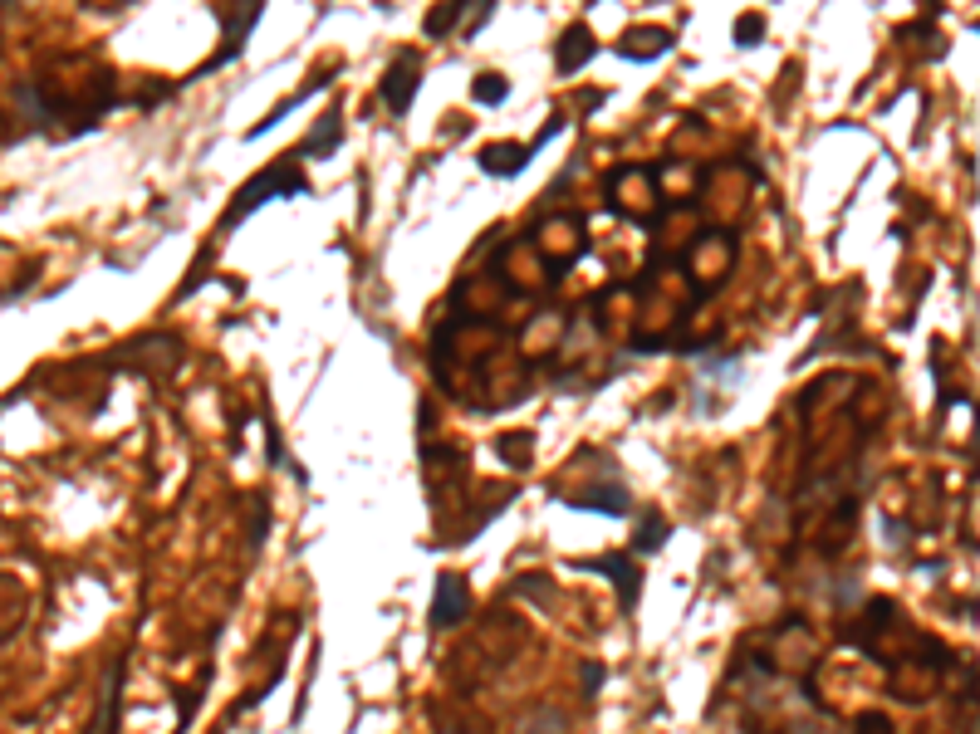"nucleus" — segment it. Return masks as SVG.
I'll return each mask as SVG.
<instances>
[{
  "label": "nucleus",
  "instance_id": "12",
  "mask_svg": "<svg viewBox=\"0 0 980 734\" xmlns=\"http://www.w3.org/2000/svg\"><path fill=\"white\" fill-rule=\"evenodd\" d=\"M505 93H510V83H505V73H476V83H471V98L476 103H505Z\"/></svg>",
  "mask_w": 980,
  "mask_h": 734
},
{
  "label": "nucleus",
  "instance_id": "1",
  "mask_svg": "<svg viewBox=\"0 0 980 734\" xmlns=\"http://www.w3.org/2000/svg\"><path fill=\"white\" fill-rule=\"evenodd\" d=\"M295 162H299V152H285L275 166H265L255 182H245L241 192H236V201L226 206V220H221V226H241V220L255 211V206H265L270 196H299V192H305V176H299Z\"/></svg>",
  "mask_w": 980,
  "mask_h": 734
},
{
  "label": "nucleus",
  "instance_id": "5",
  "mask_svg": "<svg viewBox=\"0 0 980 734\" xmlns=\"http://www.w3.org/2000/svg\"><path fill=\"white\" fill-rule=\"evenodd\" d=\"M216 20L226 25V49H221V55H211V59H206V69H221V64H231V59L241 55L245 35L255 30V20H260V5H245L241 15H231V10H216Z\"/></svg>",
  "mask_w": 980,
  "mask_h": 734
},
{
  "label": "nucleus",
  "instance_id": "9",
  "mask_svg": "<svg viewBox=\"0 0 980 734\" xmlns=\"http://www.w3.org/2000/svg\"><path fill=\"white\" fill-rule=\"evenodd\" d=\"M569 505H573V509L628 514V505H632V499H628V490H623V485H613V490H608V485H598V490H579V495H569Z\"/></svg>",
  "mask_w": 980,
  "mask_h": 734
},
{
  "label": "nucleus",
  "instance_id": "6",
  "mask_svg": "<svg viewBox=\"0 0 980 734\" xmlns=\"http://www.w3.org/2000/svg\"><path fill=\"white\" fill-rule=\"evenodd\" d=\"M549 138H554V132H549ZM535 152H539V142H529V147H525V142H495V147H486V152H481V172H490V176H515Z\"/></svg>",
  "mask_w": 980,
  "mask_h": 734
},
{
  "label": "nucleus",
  "instance_id": "15",
  "mask_svg": "<svg viewBox=\"0 0 980 734\" xmlns=\"http://www.w3.org/2000/svg\"><path fill=\"white\" fill-rule=\"evenodd\" d=\"M760 35H765V15H740L735 20V45L740 49H750Z\"/></svg>",
  "mask_w": 980,
  "mask_h": 734
},
{
  "label": "nucleus",
  "instance_id": "13",
  "mask_svg": "<svg viewBox=\"0 0 980 734\" xmlns=\"http://www.w3.org/2000/svg\"><path fill=\"white\" fill-rule=\"evenodd\" d=\"M461 15H466V5H436L432 15H426V35H446V30H456L461 25Z\"/></svg>",
  "mask_w": 980,
  "mask_h": 734
},
{
  "label": "nucleus",
  "instance_id": "10",
  "mask_svg": "<svg viewBox=\"0 0 980 734\" xmlns=\"http://www.w3.org/2000/svg\"><path fill=\"white\" fill-rule=\"evenodd\" d=\"M339 138H343V118H339V108H333V113H324V118H319V128L305 138L299 157H324L329 147H339Z\"/></svg>",
  "mask_w": 980,
  "mask_h": 734
},
{
  "label": "nucleus",
  "instance_id": "11",
  "mask_svg": "<svg viewBox=\"0 0 980 734\" xmlns=\"http://www.w3.org/2000/svg\"><path fill=\"white\" fill-rule=\"evenodd\" d=\"M520 734H569V720H564V710L545 705V710H529Z\"/></svg>",
  "mask_w": 980,
  "mask_h": 734
},
{
  "label": "nucleus",
  "instance_id": "4",
  "mask_svg": "<svg viewBox=\"0 0 980 734\" xmlns=\"http://www.w3.org/2000/svg\"><path fill=\"white\" fill-rule=\"evenodd\" d=\"M579 568H598V573H608L613 583H618V597H623V607H638V587H642V573H638V563L628 559V553H608V559H589V563H579Z\"/></svg>",
  "mask_w": 980,
  "mask_h": 734
},
{
  "label": "nucleus",
  "instance_id": "8",
  "mask_svg": "<svg viewBox=\"0 0 980 734\" xmlns=\"http://www.w3.org/2000/svg\"><path fill=\"white\" fill-rule=\"evenodd\" d=\"M598 55V45H593V35H589V25H573V30H564V39H559V73H579L589 59Z\"/></svg>",
  "mask_w": 980,
  "mask_h": 734
},
{
  "label": "nucleus",
  "instance_id": "14",
  "mask_svg": "<svg viewBox=\"0 0 980 734\" xmlns=\"http://www.w3.org/2000/svg\"><path fill=\"white\" fill-rule=\"evenodd\" d=\"M662 539H666V524L652 514V519L638 524V543H632V549H638V553H652V549H662Z\"/></svg>",
  "mask_w": 980,
  "mask_h": 734
},
{
  "label": "nucleus",
  "instance_id": "2",
  "mask_svg": "<svg viewBox=\"0 0 980 734\" xmlns=\"http://www.w3.org/2000/svg\"><path fill=\"white\" fill-rule=\"evenodd\" d=\"M466 612H471L466 578H461V573H442V578H436V602H432V627H436V632H446V627L466 622Z\"/></svg>",
  "mask_w": 980,
  "mask_h": 734
},
{
  "label": "nucleus",
  "instance_id": "3",
  "mask_svg": "<svg viewBox=\"0 0 980 734\" xmlns=\"http://www.w3.org/2000/svg\"><path fill=\"white\" fill-rule=\"evenodd\" d=\"M417 73H422V64H417V55H412V49H402V55L392 59V69L383 73L378 93H383V103H388L392 113H408V108H412V93H417Z\"/></svg>",
  "mask_w": 980,
  "mask_h": 734
},
{
  "label": "nucleus",
  "instance_id": "16",
  "mask_svg": "<svg viewBox=\"0 0 980 734\" xmlns=\"http://www.w3.org/2000/svg\"><path fill=\"white\" fill-rule=\"evenodd\" d=\"M579 680H583V690H589V696H593V690L603 686V666H593V661H589V666H583V676H579Z\"/></svg>",
  "mask_w": 980,
  "mask_h": 734
},
{
  "label": "nucleus",
  "instance_id": "7",
  "mask_svg": "<svg viewBox=\"0 0 980 734\" xmlns=\"http://www.w3.org/2000/svg\"><path fill=\"white\" fill-rule=\"evenodd\" d=\"M666 49H672V30H657V25L628 30V35L618 39V55L623 59H657V55H666Z\"/></svg>",
  "mask_w": 980,
  "mask_h": 734
}]
</instances>
